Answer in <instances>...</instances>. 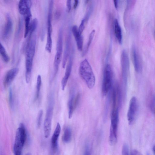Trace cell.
I'll return each instance as SVG.
<instances>
[{
    "label": "cell",
    "mask_w": 155,
    "mask_h": 155,
    "mask_svg": "<svg viewBox=\"0 0 155 155\" xmlns=\"http://www.w3.org/2000/svg\"><path fill=\"white\" fill-rule=\"evenodd\" d=\"M83 155H91L90 151L88 147H87L86 148V149Z\"/></svg>",
    "instance_id": "cell-34"
},
{
    "label": "cell",
    "mask_w": 155,
    "mask_h": 155,
    "mask_svg": "<svg viewBox=\"0 0 155 155\" xmlns=\"http://www.w3.org/2000/svg\"><path fill=\"white\" fill-rule=\"evenodd\" d=\"M154 36H155V32H154Z\"/></svg>",
    "instance_id": "cell-40"
},
{
    "label": "cell",
    "mask_w": 155,
    "mask_h": 155,
    "mask_svg": "<svg viewBox=\"0 0 155 155\" xmlns=\"http://www.w3.org/2000/svg\"><path fill=\"white\" fill-rule=\"evenodd\" d=\"M112 71L111 66L107 64L104 69L102 85V92L103 96H106L112 88Z\"/></svg>",
    "instance_id": "cell-6"
},
{
    "label": "cell",
    "mask_w": 155,
    "mask_h": 155,
    "mask_svg": "<svg viewBox=\"0 0 155 155\" xmlns=\"http://www.w3.org/2000/svg\"><path fill=\"white\" fill-rule=\"evenodd\" d=\"M114 6L116 9H117L118 7V0H114L113 1Z\"/></svg>",
    "instance_id": "cell-36"
},
{
    "label": "cell",
    "mask_w": 155,
    "mask_h": 155,
    "mask_svg": "<svg viewBox=\"0 0 155 155\" xmlns=\"http://www.w3.org/2000/svg\"><path fill=\"white\" fill-rule=\"evenodd\" d=\"M72 31L76 41L78 49L79 51H82L83 48V37L79 34L78 28L76 25L73 26Z\"/></svg>",
    "instance_id": "cell-15"
},
{
    "label": "cell",
    "mask_w": 155,
    "mask_h": 155,
    "mask_svg": "<svg viewBox=\"0 0 155 155\" xmlns=\"http://www.w3.org/2000/svg\"><path fill=\"white\" fill-rule=\"evenodd\" d=\"M12 29V23L10 15L7 14L6 22L2 33L3 38L5 39L8 38L11 35Z\"/></svg>",
    "instance_id": "cell-16"
},
{
    "label": "cell",
    "mask_w": 155,
    "mask_h": 155,
    "mask_svg": "<svg viewBox=\"0 0 155 155\" xmlns=\"http://www.w3.org/2000/svg\"><path fill=\"white\" fill-rule=\"evenodd\" d=\"M95 32V30H93L90 33L87 45L84 48L82 53V56H84L87 52L94 38Z\"/></svg>",
    "instance_id": "cell-23"
},
{
    "label": "cell",
    "mask_w": 155,
    "mask_h": 155,
    "mask_svg": "<svg viewBox=\"0 0 155 155\" xmlns=\"http://www.w3.org/2000/svg\"><path fill=\"white\" fill-rule=\"evenodd\" d=\"M43 114L42 110H40L38 112L37 118V125L38 128L40 127Z\"/></svg>",
    "instance_id": "cell-29"
},
{
    "label": "cell",
    "mask_w": 155,
    "mask_h": 155,
    "mask_svg": "<svg viewBox=\"0 0 155 155\" xmlns=\"http://www.w3.org/2000/svg\"><path fill=\"white\" fill-rule=\"evenodd\" d=\"M130 155H142L141 154L136 150H133L130 152Z\"/></svg>",
    "instance_id": "cell-33"
},
{
    "label": "cell",
    "mask_w": 155,
    "mask_h": 155,
    "mask_svg": "<svg viewBox=\"0 0 155 155\" xmlns=\"http://www.w3.org/2000/svg\"><path fill=\"white\" fill-rule=\"evenodd\" d=\"M71 130L69 127H67L64 130L62 137V140L64 142L68 143L71 141Z\"/></svg>",
    "instance_id": "cell-21"
},
{
    "label": "cell",
    "mask_w": 155,
    "mask_h": 155,
    "mask_svg": "<svg viewBox=\"0 0 155 155\" xmlns=\"http://www.w3.org/2000/svg\"><path fill=\"white\" fill-rule=\"evenodd\" d=\"M114 28L116 37L119 43L121 44L122 42V31L118 20L117 19H115L114 20Z\"/></svg>",
    "instance_id": "cell-19"
},
{
    "label": "cell",
    "mask_w": 155,
    "mask_h": 155,
    "mask_svg": "<svg viewBox=\"0 0 155 155\" xmlns=\"http://www.w3.org/2000/svg\"><path fill=\"white\" fill-rule=\"evenodd\" d=\"M79 72L88 87L90 89H92L95 84V78L91 66L86 59L81 63Z\"/></svg>",
    "instance_id": "cell-2"
},
{
    "label": "cell",
    "mask_w": 155,
    "mask_h": 155,
    "mask_svg": "<svg viewBox=\"0 0 155 155\" xmlns=\"http://www.w3.org/2000/svg\"><path fill=\"white\" fill-rule=\"evenodd\" d=\"M112 89V88L109 91L107 94V96L105 103V105L104 108V121H106L107 119L108 111L109 110L110 102L111 98Z\"/></svg>",
    "instance_id": "cell-20"
},
{
    "label": "cell",
    "mask_w": 155,
    "mask_h": 155,
    "mask_svg": "<svg viewBox=\"0 0 155 155\" xmlns=\"http://www.w3.org/2000/svg\"><path fill=\"white\" fill-rule=\"evenodd\" d=\"M38 25V21L36 18L34 19L31 22L29 32L28 39L30 38L33 33L36 29Z\"/></svg>",
    "instance_id": "cell-22"
},
{
    "label": "cell",
    "mask_w": 155,
    "mask_h": 155,
    "mask_svg": "<svg viewBox=\"0 0 155 155\" xmlns=\"http://www.w3.org/2000/svg\"><path fill=\"white\" fill-rule=\"evenodd\" d=\"M36 45L35 35H32L28 41L25 50V81L28 83L30 80L33 60L35 55Z\"/></svg>",
    "instance_id": "cell-1"
},
{
    "label": "cell",
    "mask_w": 155,
    "mask_h": 155,
    "mask_svg": "<svg viewBox=\"0 0 155 155\" xmlns=\"http://www.w3.org/2000/svg\"><path fill=\"white\" fill-rule=\"evenodd\" d=\"M66 5L68 12H69L71 9V0H68L66 2Z\"/></svg>",
    "instance_id": "cell-32"
},
{
    "label": "cell",
    "mask_w": 155,
    "mask_h": 155,
    "mask_svg": "<svg viewBox=\"0 0 155 155\" xmlns=\"http://www.w3.org/2000/svg\"><path fill=\"white\" fill-rule=\"evenodd\" d=\"M147 155H150L148 153H147Z\"/></svg>",
    "instance_id": "cell-39"
},
{
    "label": "cell",
    "mask_w": 155,
    "mask_h": 155,
    "mask_svg": "<svg viewBox=\"0 0 155 155\" xmlns=\"http://www.w3.org/2000/svg\"><path fill=\"white\" fill-rule=\"evenodd\" d=\"M138 103L135 97H133L130 99L128 110L127 117L128 124L131 125L135 119L138 110Z\"/></svg>",
    "instance_id": "cell-9"
},
{
    "label": "cell",
    "mask_w": 155,
    "mask_h": 155,
    "mask_svg": "<svg viewBox=\"0 0 155 155\" xmlns=\"http://www.w3.org/2000/svg\"><path fill=\"white\" fill-rule=\"evenodd\" d=\"M0 53L3 61L6 63H8L10 60V58L4 47L1 43H0Z\"/></svg>",
    "instance_id": "cell-24"
},
{
    "label": "cell",
    "mask_w": 155,
    "mask_h": 155,
    "mask_svg": "<svg viewBox=\"0 0 155 155\" xmlns=\"http://www.w3.org/2000/svg\"><path fill=\"white\" fill-rule=\"evenodd\" d=\"M119 122V108H112L109 136L110 143L113 145L117 142V132Z\"/></svg>",
    "instance_id": "cell-4"
},
{
    "label": "cell",
    "mask_w": 155,
    "mask_h": 155,
    "mask_svg": "<svg viewBox=\"0 0 155 155\" xmlns=\"http://www.w3.org/2000/svg\"><path fill=\"white\" fill-rule=\"evenodd\" d=\"M8 100L9 106L12 110L14 108V101L12 90L10 87L9 91Z\"/></svg>",
    "instance_id": "cell-27"
},
{
    "label": "cell",
    "mask_w": 155,
    "mask_h": 155,
    "mask_svg": "<svg viewBox=\"0 0 155 155\" xmlns=\"http://www.w3.org/2000/svg\"><path fill=\"white\" fill-rule=\"evenodd\" d=\"M153 150L155 154V145L153 146Z\"/></svg>",
    "instance_id": "cell-37"
},
{
    "label": "cell",
    "mask_w": 155,
    "mask_h": 155,
    "mask_svg": "<svg viewBox=\"0 0 155 155\" xmlns=\"http://www.w3.org/2000/svg\"><path fill=\"white\" fill-rule=\"evenodd\" d=\"M78 0H75L74 1V3L73 5V8L74 9H75L77 8L78 4Z\"/></svg>",
    "instance_id": "cell-35"
},
{
    "label": "cell",
    "mask_w": 155,
    "mask_h": 155,
    "mask_svg": "<svg viewBox=\"0 0 155 155\" xmlns=\"http://www.w3.org/2000/svg\"><path fill=\"white\" fill-rule=\"evenodd\" d=\"M61 131V127L58 123L51 139V154L58 155V139Z\"/></svg>",
    "instance_id": "cell-10"
},
{
    "label": "cell",
    "mask_w": 155,
    "mask_h": 155,
    "mask_svg": "<svg viewBox=\"0 0 155 155\" xmlns=\"http://www.w3.org/2000/svg\"><path fill=\"white\" fill-rule=\"evenodd\" d=\"M54 101L53 95H50L43 125L44 134L45 138H47L49 136L51 132L53 112Z\"/></svg>",
    "instance_id": "cell-5"
},
{
    "label": "cell",
    "mask_w": 155,
    "mask_h": 155,
    "mask_svg": "<svg viewBox=\"0 0 155 155\" xmlns=\"http://www.w3.org/2000/svg\"><path fill=\"white\" fill-rule=\"evenodd\" d=\"M41 78L40 75H38L37 79L36 90L35 93V99L38 98L40 95V91L41 84Z\"/></svg>",
    "instance_id": "cell-25"
},
{
    "label": "cell",
    "mask_w": 155,
    "mask_h": 155,
    "mask_svg": "<svg viewBox=\"0 0 155 155\" xmlns=\"http://www.w3.org/2000/svg\"><path fill=\"white\" fill-rule=\"evenodd\" d=\"M122 78L123 83L126 85L129 70V61L128 54L125 50L123 51L121 57Z\"/></svg>",
    "instance_id": "cell-8"
},
{
    "label": "cell",
    "mask_w": 155,
    "mask_h": 155,
    "mask_svg": "<svg viewBox=\"0 0 155 155\" xmlns=\"http://www.w3.org/2000/svg\"><path fill=\"white\" fill-rule=\"evenodd\" d=\"M88 18L84 16L81 20V23L78 28V31L79 34L81 35V34L85 28L87 22Z\"/></svg>",
    "instance_id": "cell-28"
},
{
    "label": "cell",
    "mask_w": 155,
    "mask_h": 155,
    "mask_svg": "<svg viewBox=\"0 0 155 155\" xmlns=\"http://www.w3.org/2000/svg\"><path fill=\"white\" fill-rule=\"evenodd\" d=\"M25 155H31L30 153H26Z\"/></svg>",
    "instance_id": "cell-38"
},
{
    "label": "cell",
    "mask_w": 155,
    "mask_h": 155,
    "mask_svg": "<svg viewBox=\"0 0 155 155\" xmlns=\"http://www.w3.org/2000/svg\"><path fill=\"white\" fill-rule=\"evenodd\" d=\"M53 4V0L49 1L47 21V39L45 48L50 53L51 52L52 47L51 18Z\"/></svg>",
    "instance_id": "cell-7"
},
{
    "label": "cell",
    "mask_w": 155,
    "mask_h": 155,
    "mask_svg": "<svg viewBox=\"0 0 155 155\" xmlns=\"http://www.w3.org/2000/svg\"><path fill=\"white\" fill-rule=\"evenodd\" d=\"M31 2L30 0H21L18 3V8L19 13L25 17L32 16L31 11Z\"/></svg>",
    "instance_id": "cell-11"
},
{
    "label": "cell",
    "mask_w": 155,
    "mask_h": 155,
    "mask_svg": "<svg viewBox=\"0 0 155 155\" xmlns=\"http://www.w3.org/2000/svg\"><path fill=\"white\" fill-rule=\"evenodd\" d=\"M31 17L27 16L25 17V30L24 37L25 38L28 35L30 25V20Z\"/></svg>",
    "instance_id": "cell-26"
},
{
    "label": "cell",
    "mask_w": 155,
    "mask_h": 155,
    "mask_svg": "<svg viewBox=\"0 0 155 155\" xmlns=\"http://www.w3.org/2000/svg\"><path fill=\"white\" fill-rule=\"evenodd\" d=\"M132 56L135 70L137 72H139L142 70V65L140 56L135 47L133 48Z\"/></svg>",
    "instance_id": "cell-17"
},
{
    "label": "cell",
    "mask_w": 155,
    "mask_h": 155,
    "mask_svg": "<svg viewBox=\"0 0 155 155\" xmlns=\"http://www.w3.org/2000/svg\"><path fill=\"white\" fill-rule=\"evenodd\" d=\"M79 98V94L75 96L74 92H71L68 102L69 118L71 119L72 117L74 111L78 104Z\"/></svg>",
    "instance_id": "cell-12"
},
{
    "label": "cell",
    "mask_w": 155,
    "mask_h": 155,
    "mask_svg": "<svg viewBox=\"0 0 155 155\" xmlns=\"http://www.w3.org/2000/svg\"><path fill=\"white\" fill-rule=\"evenodd\" d=\"M70 46V36L67 38L66 43L62 62V67L64 68L69 56Z\"/></svg>",
    "instance_id": "cell-18"
},
{
    "label": "cell",
    "mask_w": 155,
    "mask_h": 155,
    "mask_svg": "<svg viewBox=\"0 0 155 155\" xmlns=\"http://www.w3.org/2000/svg\"><path fill=\"white\" fill-rule=\"evenodd\" d=\"M150 107L152 112L155 115V96H153L151 100Z\"/></svg>",
    "instance_id": "cell-31"
},
{
    "label": "cell",
    "mask_w": 155,
    "mask_h": 155,
    "mask_svg": "<svg viewBox=\"0 0 155 155\" xmlns=\"http://www.w3.org/2000/svg\"><path fill=\"white\" fill-rule=\"evenodd\" d=\"M72 66V60L70 57L67 65L64 75L61 81V87L62 91L64 90L68 81L71 74Z\"/></svg>",
    "instance_id": "cell-14"
},
{
    "label": "cell",
    "mask_w": 155,
    "mask_h": 155,
    "mask_svg": "<svg viewBox=\"0 0 155 155\" xmlns=\"http://www.w3.org/2000/svg\"><path fill=\"white\" fill-rule=\"evenodd\" d=\"M27 136V131L24 124H20L15 134L13 147L15 155H22V150L25 142Z\"/></svg>",
    "instance_id": "cell-3"
},
{
    "label": "cell",
    "mask_w": 155,
    "mask_h": 155,
    "mask_svg": "<svg viewBox=\"0 0 155 155\" xmlns=\"http://www.w3.org/2000/svg\"><path fill=\"white\" fill-rule=\"evenodd\" d=\"M19 71L17 68H12L6 73L3 81V85L5 87H8L14 80Z\"/></svg>",
    "instance_id": "cell-13"
},
{
    "label": "cell",
    "mask_w": 155,
    "mask_h": 155,
    "mask_svg": "<svg viewBox=\"0 0 155 155\" xmlns=\"http://www.w3.org/2000/svg\"><path fill=\"white\" fill-rule=\"evenodd\" d=\"M122 155H129L128 147L126 143L124 144L123 146Z\"/></svg>",
    "instance_id": "cell-30"
}]
</instances>
